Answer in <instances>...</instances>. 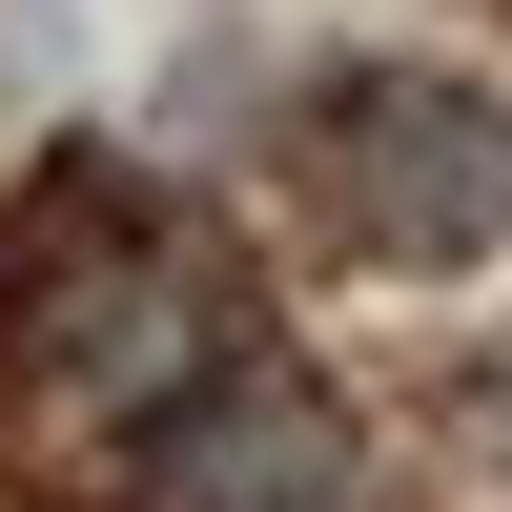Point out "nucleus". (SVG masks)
Here are the masks:
<instances>
[{
	"mask_svg": "<svg viewBox=\"0 0 512 512\" xmlns=\"http://www.w3.org/2000/svg\"><path fill=\"white\" fill-rule=\"evenodd\" d=\"M308 164H328V226H349V246H390V267L512 246V103H472V82H431V62L328 82Z\"/></svg>",
	"mask_w": 512,
	"mask_h": 512,
	"instance_id": "nucleus-1",
	"label": "nucleus"
},
{
	"mask_svg": "<svg viewBox=\"0 0 512 512\" xmlns=\"http://www.w3.org/2000/svg\"><path fill=\"white\" fill-rule=\"evenodd\" d=\"M123 492L144 512H349V410H328L308 369L226 349V369H185V390H144Z\"/></svg>",
	"mask_w": 512,
	"mask_h": 512,
	"instance_id": "nucleus-2",
	"label": "nucleus"
}]
</instances>
